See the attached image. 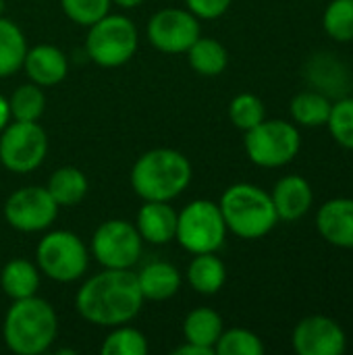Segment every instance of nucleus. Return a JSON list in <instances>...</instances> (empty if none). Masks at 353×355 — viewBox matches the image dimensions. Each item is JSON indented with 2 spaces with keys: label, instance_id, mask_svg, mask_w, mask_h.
<instances>
[{
  "label": "nucleus",
  "instance_id": "f257e3e1",
  "mask_svg": "<svg viewBox=\"0 0 353 355\" xmlns=\"http://www.w3.org/2000/svg\"><path fill=\"white\" fill-rule=\"evenodd\" d=\"M139 283L131 268H104L89 277L75 295L79 316L96 327L129 324L144 306Z\"/></svg>",
  "mask_w": 353,
  "mask_h": 355
},
{
  "label": "nucleus",
  "instance_id": "f03ea898",
  "mask_svg": "<svg viewBox=\"0 0 353 355\" xmlns=\"http://www.w3.org/2000/svg\"><path fill=\"white\" fill-rule=\"evenodd\" d=\"M58 333V318L54 308L37 297L12 300L4 322L2 337L6 347L17 355H40L50 349Z\"/></svg>",
  "mask_w": 353,
  "mask_h": 355
},
{
  "label": "nucleus",
  "instance_id": "7ed1b4c3",
  "mask_svg": "<svg viewBox=\"0 0 353 355\" xmlns=\"http://www.w3.org/2000/svg\"><path fill=\"white\" fill-rule=\"evenodd\" d=\"M189 181V160L171 148L148 150L131 168V187L144 202H171L187 189Z\"/></svg>",
  "mask_w": 353,
  "mask_h": 355
},
{
  "label": "nucleus",
  "instance_id": "20e7f679",
  "mask_svg": "<svg viewBox=\"0 0 353 355\" xmlns=\"http://www.w3.org/2000/svg\"><path fill=\"white\" fill-rule=\"evenodd\" d=\"M218 208L227 231L241 239H260L268 235L279 220L270 193L252 183H235L227 187L221 196Z\"/></svg>",
  "mask_w": 353,
  "mask_h": 355
},
{
  "label": "nucleus",
  "instance_id": "39448f33",
  "mask_svg": "<svg viewBox=\"0 0 353 355\" xmlns=\"http://www.w3.org/2000/svg\"><path fill=\"white\" fill-rule=\"evenodd\" d=\"M137 27L125 15H106L89 25L85 52L98 67L112 69L129 62L137 50Z\"/></svg>",
  "mask_w": 353,
  "mask_h": 355
},
{
  "label": "nucleus",
  "instance_id": "423d86ee",
  "mask_svg": "<svg viewBox=\"0 0 353 355\" xmlns=\"http://www.w3.org/2000/svg\"><path fill=\"white\" fill-rule=\"evenodd\" d=\"M227 225L218 204L210 200H193L177 214L175 239L189 254H208L223 248Z\"/></svg>",
  "mask_w": 353,
  "mask_h": 355
},
{
  "label": "nucleus",
  "instance_id": "0eeeda50",
  "mask_svg": "<svg viewBox=\"0 0 353 355\" xmlns=\"http://www.w3.org/2000/svg\"><path fill=\"white\" fill-rule=\"evenodd\" d=\"M35 260L40 272L56 283H73L81 279L89 264V254L85 243L71 231H50L46 233L37 248Z\"/></svg>",
  "mask_w": 353,
  "mask_h": 355
},
{
  "label": "nucleus",
  "instance_id": "6e6552de",
  "mask_svg": "<svg viewBox=\"0 0 353 355\" xmlns=\"http://www.w3.org/2000/svg\"><path fill=\"white\" fill-rule=\"evenodd\" d=\"M243 146L254 164L262 168H279L298 156L302 137L293 123L264 119L260 125L246 131Z\"/></svg>",
  "mask_w": 353,
  "mask_h": 355
},
{
  "label": "nucleus",
  "instance_id": "1a4fd4ad",
  "mask_svg": "<svg viewBox=\"0 0 353 355\" xmlns=\"http://www.w3.org/2000/svg\"><path fill=\"white\" fill-rule=\"evenodd\" d=\"M48 154V135L35 123L15 121L0 131V164L10 173L35 171Z\"/></svg>",
  "mask_w": 353,
  "mask_h": 355
},
{
  "label": "nucleus",
  "instance_id": "9d476101",
  "mask_svg": "<svg viewBox=\"0 0 353 355\" xmlns=\"http://www.w3.org/2000/svg\"><path fill=\"white\" fill-rule=\"evenodd\" d=\"M141 235L123 218L102 223L92 237V256L104 268H131L141 256Z\"/></svg>",
  "mask_w": 353,
  "mask_h": 355
},
{
  "label": "nucleus",
  "instance_id": "9b49d317",
  "mask_svg": "<svg viewBox=\"0 0 353 355\" xmlns=\"http://www.w3.org/2000/svg\"><path fill=\"white\" fill-rule=\"evenodd\" d=\"M58 216V204L46 187L29 185L8 196L4 204L6 223L21 233L46 231Z\"/></svg>",
  "mask_w": 353,
  "mask_h": 355
},
{
  "label": "nucleus",
  "instance_id": "f8f14e48",
  "mask_svg": "<svg viewBox=\"0 0 353 355\" xmlns=\"http://www.w3.org/2000/svg\"><path fill=\"white\" fill-rule=\"evenodd\" d=\"M150 44L166 54H183L202 35L200 21L185 8H162L152 15L146 27Z\"/></svg>",
  "mask_w": 353,
  "mask_h": 355
},
{
  "label": "nucleus",
  "instance_id": "ddd939ff",
  "mask_svg": "<svg viewBox=\"0 0 353 355\" xmlns=\"http://www.w3.org/2000/svg\"><path fill=\"white\" fill-rule=\"evenodd\" d=\"M293 349L300 355H341L345 352V331L329 316H308L293 329Z\"/></svg>",
  "mask_w": 353,
  "mask_h": 355
},
{
  "label": "nucleus",
  "instance_id": "4468645a",
  "mask_svg": "<svg viewBox=\"0 0 353 355\" xmlns=\"http://www.w3.org/2000/svg\"><path fill=\"white\" fill-rule=\"evenodd\" d=\"M316 227L322 239L335 248L353 250V200L335 198L320 206Z\"/></svg>",
  "mask_w": 353,
  "mask_h": 355
},
{
  "label": "nucleus",
  "instance_id": "2eb2a0df",
  "mask_svg": "<svg viewBox=\"0 0 353 355\" xmlns=\"http://www.w3.org/2000/svg\"><path fill=\"white\" fill-rule=\"evenodd\" d=\"M23 69L31 83L40 87H52L67 77L69 60L60 48L52 44H40L35 48H27Z\"/></svg>",
  "mask_w": 353,
  "mask_h": 355
},
{
  "label": "nucleus",
  "instance_id": "dca6fc26",
  "mask_svg": "<svg viewBox=\"0 0 353 355\" xmlns=\"http://www.w3.org/2000/svg\"><path fill=\"white\" fill-rule=\"evenodd\" d=\"M270 198L279 220L287 223H295L302 216H306L314 202L312 185L300 175H287L281 181H277Z\"/></svg>",
  "mask_w": 353,
  "mask_h": 355
},
{
  "label": "nucleus",
  "instance_id": "f3484780",
  "mask_svg": "<svg viewBox=\"0 0 353 355\" xmlns=\"http://www.w3.org/2000/svg\"><path fill=\"white\" fill-rule=\"evenodd\" d=\"M135 229L144 241L164 245L175 239L177 212L169 206V202H146L137 212Z\"/></svg>",
  "mask_w": 353,
  "mask_h": 355
},
{
  "label": "nucleus",
  "instance_id": "a211bd4d",
  "mask_svg": "<svg viewBox=\"0 0 353 355\" xmlns=\"http://www.w3.org/2000/svg\"><path fill=\"white\" fill-rule=\"evenodd\" d=\"M135 277L144 300L150 302L171 300L181 289V272L171 262H162V260L150 262L139 272H135Z\"/></svg>",
  "mask_w": 353,
  "mask_h": 355
},
{
  "label": "nucleus",
  "instance_id": "6ab92c4d",
  "mask_svg": "<svg viewBox=\"0 0 353 355\" xmlns=\"http://www.w3.org/2000/svg\"><path fill=\"white\" fill-rule=\"evenodd\" d=\"M227 281V268L225 262L214 254H196V258L189 262L187 268V283L196 293L202 295H214L223 289Z\"/></svg>",
  "mask_w": 353,
  "mask_h": 355
},
{
  "label": "nucleus",
  "instance_id": "aec40b11",
  "mask_svg": "<svg viewBox=\"0 0 353 355\" xmlns=\"http://www.w3.org/2000/svg\"><path fill=\"white\" fill-rule=\"evenodd\" d=\"M0 287L10 300L31 297L40 287V268L23 258L10 260L0 272Z\"/></svg>",
  "mask_w": 353,
  "mask_h": 355
},
{
  "label": "nucleus",
  "instance_id": "412c9836",
  "mask_svg": "<svg viewBox=\"0 0 353 355\" xmlns=\"http://www.w3.org/2000/svg\"><path fill=\"white\" fill-rule=\"evenodd\" d=\"M185 54H187V60H189L191 69L198 75H204V77H216L229 64L227 48L214 37H202L200 35L189 46V50Z\"/></svg>",
  "mask_w": 353,
  "mask_h": 355
},
{
  "label": "nucleus",
  "instance_id": "4be33fe9",
  "mask_svg": "<svg viewBox=\"0 0 353 355\" xmlns=\"http://www.w3.org/2000/svg\"><path fill=\"white\" fill-rule=\"evenodd\" d=\"M183 335L189 343L214 349L218 337L223 335V318L212 308H196L185 316Z\"/></svg>",
  "mask_w": 353,
  "mask_h": 355
},
{
  "label": "nucleus",
  "instance_id": "5701e85b",
  "mask_svg": "<svg viewBox=\"0 0 353 355\" xmlns=\"http://www.w3.org/2000/svg\"><path fill=\"white\" fill-rule=\"evenodd\" d=\"M48 193L60 206H77L87 193V179L77 166H60L56 168L46 185Z\"/></svg>",
  "mask_w": 353,
  "mask_h": 355
},
{
  "label": "nucleus",
  "instance_id": "b1692460",
  "mask_svg": "<svg viewBox=\"0 0 353 355\" xmlns=\"http://www.w3.org/2000/svg\"><path fill=\"white\" fill-rule=\"evenodd\" d=\"M27 42L23 31L6 17H0V77L15 75L25 60Z\"/></svg>",
  "mask_w": 353,
  "mask_h": 355
},
{
  "label": "nucleus",
  "instance_id": "393cba45",
  "mask_svg": "<svg viewBox=\"0 0 353 355\" xmlns=\"http://www.w3.org/2000/svg\"><path fill=\"white\" fill-rule=\"evenodd\" d=\"M331 102L322 92H302L291 100V116L304 127H322L331 114Z\"/></svg>",
  "mask_w": 353,
  "mask_h": 355
},
{
  "label": "nucleus",
  "instance_id": "a878e982",
  "mask_svg": "<svg viewBox=\"0 0 353 355\" xmlns=\"http://www.w3.org/2000/svg\"><path fill=\"white\" fill-rule=\"evenodd\" d=\"M8 108H10V119L35 123L44 114L46 96H44L42 87L35 83L19 85L8 100Z\"/></svg>",
  "mask_w": 353,
  "mask_h": 355
},
{
  "label": "nucleus",
  "instance_id": "bb28decb",
  "mask_svg": "<svg viewBox=\"0 0 353 355\" xmlns=\"http://www.w3.org/2000/svg\"><path fill=\"white\" fill-rule=\"evenodd\" d=\"M100 352L102 355H146L148 354V339L141 331H137L129 324H119L104 339Z\"/></svg>",
  "mask_w": 353,
  "mask_h": 355
},
{
  "label": "nucleus",
  "instance_id": "cd10ccee",
  "mask_svg": "<svg viewBox=\"0 0 353 355\" xmlns=\"http://www.w3.org/2000/svg\"><path fill=\"white\" fill-rule=\"evenodd\" d=\"M214 354L218 355H262L264 343L262 339L248 329H231L223 331L214 345Z\"/></svg>",
  "mask_w": 353,
  "mask_h": 355
},
{
  "label": "nucleus",
  "instance_id": "c85d7f7f",
  "mask_svg": "<svg viewBox=\"0 0 353 355\" xmlns=\"http://www.w3.org/2000/svg\"><path fill=\"white\" fill-rule=\"evenodd\" d=\"M229 119L237 129L250 131L266 119V110H264V104L258 96L239 94L229 104Z\"/></svg>",
  "mask_w": 353,
  "mask_h": 355
},
{
  "label": "nucleus",
  "instance_id": "c756f323",
  "mask_svg": "<svg viewBox=\"0 0 353 355\" xmlns=\"http://www.w3.org/2000/svg\"><path fill=\"white\" fill-rule=\"evenodd\" d=\"M325 31L337 42L353 40V0H333L322 17Z\"/></svg>",
  "mask_w": 353,
  "mask_h": 355
},
{
  "label": "nucleus",
  "instance_id": "7c9ffc66",
  "mask_svg": "<svg viewBox=\"0 0 353 355\" xmlns=\"http://www.w3.org/2000/svg\"><path fill=\"white\" fill-rule=\"evenodd\" d=\"M327 125L339 146L353 150V98H343L331 106Z\"/></svg>",
  "mask_w": 353,
  "mask_h": 355
},
{
  "label": "nucleus",
  "instance_id": "2f4dec72",
  "mask_svg": "<svg viewBox=\"0 0 353 355\" xmlns=\"http://www.w3.org/2000/svg\"><path fill=\"white\" fill-rule=\"evenodd\" d=\"M62 12L77 25L89 27L110 10V0H60Z\"/></svg>",
  "mask_w": 353,
  "mask_h": 355
},
{
  "label": "nucleus",
  "instance_id": "473e14b6",
  "mask_svg": "<svg viewBox=\"0 0 353 355\" xmlns=\"http://www.w3.org/2000/svg\"><path fill=\"white\" fill-rule=\"evenodd\" d=\"M233 0H185L187 10H191L198 19H218L223 17Z\"/></svg>",
  "mask_w": 353,
  "mask_h": 355
},
{
  "label": "nucleus",
  "instance_id": "72a5a7b5",
  "mask_svg": "<svg viewBox=\"0 0 353 355\" xmlns=\"http://www.w3.org/2000/svg\"><path fill=\"white\" fill-rule=\"evenodd\" d=\"M175 355H212L214 349H208V347H202V345H196V343H189L185 341L183 345H179L177 349H173Z\"/></svg>",
  "mask_w": 353,
  "mask_h": 355
},
{
  "label": "nucleus",
  "instance_id": "f704fd0d",
  "mask_svg": "<svg viewBox=\"0 0 353 355\" xmlns=\"http://www.w3.org/2000/svg\"><path fill=\"white\" fill-rule=\"evenodd\" d=\"M10 123V108H8V100L4 96H0V131Z\"/></svg>",
  "mask_w": 353,
  "mask_h": 355
},
{
  "label": "nucleus",
  "instance_id": "c9c22d12",
  "mask_svg": "<svg viewBox=\"0 0 353 355\" xmlns=\"http://www.w3.org/2000/svg\"><path fill=\"white\" fill-rule=\"evenodd\" d=\"M110 2L119 4L121 8H135V6H139L144 0H110Z\"/></svg>",
  "mask_w": 353,
  "mask_h": 355
},
{
  "label": "nucleus",
  "instance_id": "e433bc0d",
  "mask_svg": "<svg viewBox=\"0 0 353 355\" xmlns=\"http://www.w3.org/2000/svg\"><path fill=\"white\" fill-rule=\"evenodd\" d=\"M4 8H6V4H4V0H0V17L4 15Z\"/></svg>",
  "mask_w": 353,
  "mask_h": 355
},
{
  "label": "nucleus",
  "instance_id": "4c0bfd02",
  "mask_svg": "<svg viewBox=\"0 0 353 355\" xmlns=\"http://www.w3.org/2000/svg\"><path fill=\"white\" fill-rule=\"evenodd\" d=\"M352 87H353V85H352Z\"/></svg>",
  "mask_w": 353,
  "mask_h": 355
}]
</instances>
